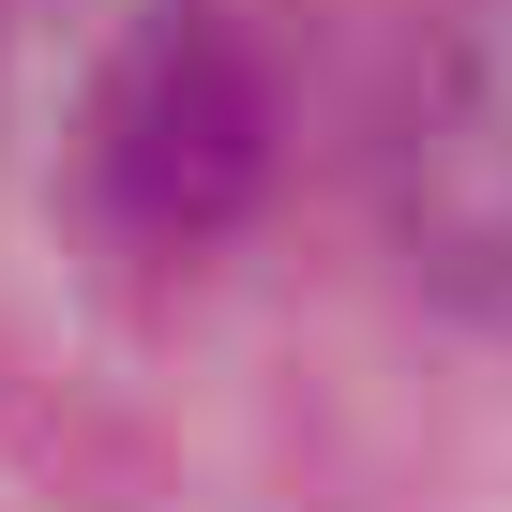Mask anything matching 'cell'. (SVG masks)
<instances>
[{
  "label": "cell",
  "instance_id": "1",
  "mask_svg": "<svg viewBox=\"0 0 512 512\" xmlns=\"http://www.w3.org/2000/svg\"><path fill=\"white\" fill-rule=\"evenodd\" d=\"M256 166H272V76L211 0H136L121 46L91 61L76 106V181L106 211V241L136 256H196L241 226Z\"/></svg>",
  "mask_w": 512,
  "mask_h": 512
},
{
  "label": "cell",
  "instance_id": "2",
  "mask_svg": "<svg viewBox=\"0 0 512 512\" xmlns=\"http://www.w3.org/2000/svg\"><path fill=\"white\" fill-rule=\"evenodd\" d=\"M377 211L437 302L512 332V0H467L407 61L392 136H377Z\"/></svg>",
  "mask_w": 512,
  "mask_h": 512
}]
</instances>
